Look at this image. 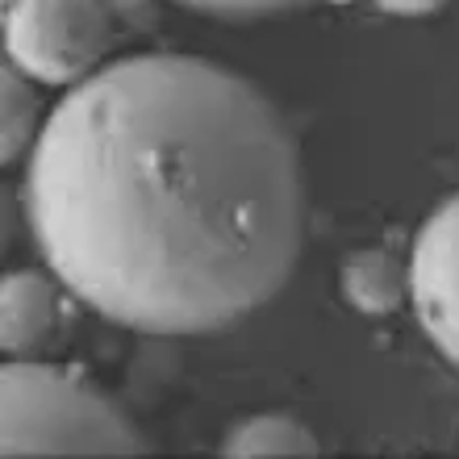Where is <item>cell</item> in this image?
<instances>
[{
  "label": "cell",
  "instance_id": "cell-1",
  "mask_svg": "<svg viewBox=\"0 0 459 459\" xmlns=\"http://www.w3.org/2000/svg\"><path fill=\"white\" fill-rule=\"evenodd\" d=\"M25 213L59 284L100 317L209 334L292 276L301 155L289 121L238 72L134 55L55 105L30 155Z\"/></svg>",
  "mask_w": 459,
  "mask_h": 459
},
{
  "label": "cell",
  "instance_id": "cell-2",
  "mask_svg": "<svg viewBox=\"0 0 459 459\" xmlns=\"http://www.w3.org/2000/svg\"><path fill=\"white\" fill-rule=\"evenodd\" d=\"M0 451L17 455H143L138 426L75 372L9 363L0 376Z\"/></svg>",
  "mask_w": 459,
  "mask_h": 459
},
{
  "label": "cell",
  "instance_id": "cell-3",
  "mask_svg": "<svg viewBox=\"0 0 459 459\" xmlns=\"http://www.w3.org/2000/svg\"><path fill=\"white\" fill-rule=\"evenodd\" d=\"M113 42L100 0H13L4 13L9 63L38 84H80Z\"/></svg>",
  "mask_w": 459,
  "mask_h": 459
},
{
  "label": "cell",
  "instance_id": "cell-4",
  "mask_svg": "<svg viewBox=\"0 0 459 459\" xmlns=\"http://www.w3.org/2000/svg\"><path fill=\"white\" fill-rule=\"evenodd\" d=\"M410 301L430 342L459 363V196L438 205L413 242Z\"/></svg>",
  "mask_w": 459,
  "mask_h": 459
},
{
  "label": "cell",
  "instance_id": "cell-5",
  "mask_svg": "<svg viewBox=\"0 0 459 459\" xmlns=\"http://www.w3.org/2000/svg\"><path fill=\"white\" fill-rule=\"evenodd\" d=\"M55 326V284L42 272H9L0 284V342L30 351Z\"/></svg>",
  "mask_w": 459,
  "mask_h": 459
},
{
  "label": "cell",
  "instance_id": "cell-6",
  "mask_svg": "<svg viewBox=\"0 0 459 459\" xmlns=\"http://www.w3.org/2000/svg\"><path fill=\"white\" fill-rule=\"evenodd\" d=\"M342 297L359 314H393L410 297V267L388 251H355L342 264Z\"/></svg>",
  "mask_w": 459,
  "mask_h": 459
},
{
  "label": "cell",
  "instance_id": "cell-7",
  "mask_svg": "<svg viewBox=\"0 0 459 459\" xmlns=\"http://www.w3.org/2000/svg\"><path fill=\"white\" fill-rule=\"evenodd\" d=\"M221 455L230 459H255V455H317V438L305 430L297 418L284 413H259L230 430L221 443Z\"/></svg>",
  "mask_w": 459,
  "mask_h": 459
},
{
  "label": "cell",
  "instance_id": "cell-8",
  "mask_svg": "<svg viewBox=\"0 0 459 459\" xmlns=\"http://www.w3.org/2000/svg\"><path fill=\"white\" fill-rule=\"evenodd\" d=\"M34 130H38V97L34 88L25 84V72L22 67H4V163L22 155L25 146L34 143Z\"/></svg>",
  "mask_w": 459,
  "mask_h": 459
},
{
  "label": "cell",
  "instance_id": "cell-9",
  "mask_svg": "<svg viewBox=\"0 0 459 459\" xmlns=\"http://www.w3.org/2000/svg\"><path fill=\"white\" fill-rule=\"evenodd\" d=\"M184 9L209 13V17H230V22H251V17H267V13L301 9L305 0H176Z\"/></svg>",
  "mask_w": 459,
  "mask_h": 459
},
{
  "label": "cell",
  "instance_id": "cell-10",
  "mask_svg": "<svg viewBox=\"0 0 459 459\" xmlns=\"http://www.w3.org/2000/svg\"><path fill=\"white\" fill-rule=\"evenodd\" d=\"M385 13H397V17H422V13L443 9L447 0H376Z\"/></svg>",
  "mask_w": 459,
  "mask_h": 459
},
{
  "label": "cell",
  "instance_id": "cell-11",
  "mask_svg": "<svg viewBox=\"0 0 459 459\" xmlns=\"http://www.w3.org/2000/svg\"><path fill=\"white\" fill-rule=\"evenodd\" d=\"M330 4H355V0H330Z\"/></svg>",
  "mask_w": 459,
  "mask_h": 459
}]
</instances>
